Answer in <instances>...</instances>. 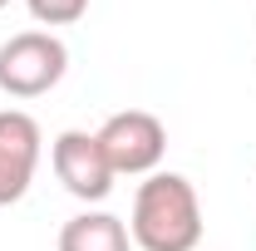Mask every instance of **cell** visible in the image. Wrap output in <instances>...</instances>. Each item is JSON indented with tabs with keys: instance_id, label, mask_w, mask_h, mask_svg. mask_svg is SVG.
Instances as JSON below:
<instances>
[{
	"instance_id": "cell-8",
	"label": "cell",
	"mask_w": 256,
	"mask_h": 251,
	"mask_svg": "<svg viewBox=\"0 0 256 251\" xmlns=\"http://www.w3.org/2000/svg\"><path fill=\"white\" fill-rule=\"evenodd\" d=\"M5 5H10V0H0V10H5Z\"/></svg>"
},
{
	"instance_id": "cell-2",
	"label": "cell",
	"mask_w": 256,
	"mask_h": 251,
	"mask_svg": "<svg viewBox=\"0 0 256 251\" xmlns=\"http://www.w3.org/2000/svg\"><path fill=\"white\" fill-rule=\"evenodd\" d=\"M69 69V50L50 30H20L0 44V89L10 98H40L50 94Z\"/></svg>"
},
{
	"instance_id": "cell-7",
	"label": "cell",
	"mask_w": 256,
	"mask_h": 251,
	"mask_svg": "<svg viewBox=\"0 0 256 251\" xmlns=\"http://www.w3.org/2000/svg\"><path fill=\"white\" fill-rule=\"evenodd\" d=\"M25 5H30V15L40 25H74L89 10V0H25Z\"/></svg>"
},
{
	"instance_id": "cell-4",
	"label": "cell",
	"mask_w": 256,
	"mask_h": 251,
	"mask_svg": "<svg viewBox=\"0 0 256 251\" xmlns=\"http://www.w3.org/2000/svg\"><path fill=\"white\" fill-rule=\"evenodd\" d=\"M50 162H54V178L64 182V192L79 197V202H104L114 192V168L98 148V133L64 128L50 143Z\"/></svg>"
},
{
	"instance_id": "cell-1",
	"label": "cell",
	"mask_w": 256,
	"mask_h": 251,
	"mask_svg": "<svg viewBox=\"0 0 256 251\" xmlns=\"http://www.w3.org/2000/svg\"><path fill=\"white\" fill-rule=\"evenodd\" d=\"M128 236L138 251H197L202 242V202L182 172H153L133 192Z\"/></svg>"
},
{
	"instance_id": "cell-6",
	"label": "cell",
	"mask_w": 256,
	"mask_h": 251,
	"mask_svg": "<svg viewBox=\"0 0 256 251\" xmlns=\"http://www.w3.org/2000/svg\"><path fill=\"white\" fill-rule=\"evenodd\" d=\"M60 251H133V236L114 212H79L60 226Z\"/></svg>"
},
{
	"instance_id": "cell-3",
	"label": "cell",
	"mask_w": 256,
	"mask_h": 251,
	"mask_svg": "<svg viewBox=\"0 0 256 251\" xmlns=\"http://www.w3.org/2000/svg\"><path fill=\"white\" fill-rule=\"evenodd\" d=\"M98 148L108 158L114 178H153L162 153H168V128L148 108H124V114H108L104 118Z\"/></svg>"
},
{
	"instance_id": "cell-5",
	"label": "cell",
	"mask_w": 256,
	"mask_h": 251,
	"mask_svg": "<svg viewBox=\"0 0 256 251\" xmlns=\"http://www.w3.org/2000/svg\"><path fill=\"white\" fill-rule=\"evenodd\" d=\"M40 124H34L25 108H0V207L20 202L34 182V168H40Z\"/></svg>"
}]
</instances>
